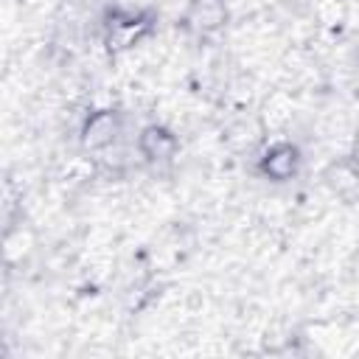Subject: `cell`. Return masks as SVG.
Instances as JSON below:
<instances>
[{"mask_svg": "<svg viewBox=\"0 0 359 359\" xmlns=\"http://www.w3.org/2000/svg\"><path fill=\"white\" fill-rule=\"evenodd\" d=\"M118 137V115L112 109H101L87 118L81 129V140L87 149H104Z\"/></svg>", "mask_w": 359, "mask_h": 359, "instance_id": "1", "label": "cell"}, {"mask_svg": "<svg viewBox=\"0 0 359 359\" xmlns=\"http://www.w3.org/2000/svg\"><path fill=\"white\" fill-rule=\"evenodd\" d=\"M140 151H143V157H149V160H171L174 151H177V140H174V135H171L168 129H163V126H149V129H143V135H140Z\"/></svg>", "mask_w": 359, "mask_h": 359, "instance_id": "2", "label": "cell"}, {"mask_svg": "<svg viewBox=\"0 0 359 359\" xmlns=\"http://www.w3.org/2000/svg\"><path fill=\"white\" fill-rule=\"evenodd\" d=\"M294 165H297V151L292 146H286V143L272 146L269 154H266V160H264V171L269 177H275V180L292 177L294 174Z\"/></svg>", "mask_w": 359, "mask_h": 359, "instance_id": "3", "label": "cell"}, {"mask_svg": "<svg viewBox=\"0 0 359 359\" xmlns=\"http://www.w3.org/2000/svg\"><path fill=\"white\" fill-rule=\"evenodd\" d=\"M188 17L196 22V28L210 31V28H219L224 22V8L219 0H194Z\"/></svg>", "mask_w": 359, "mask_h": 359, "instance_id": "4", "label": "cell"}, {"mask_svg": "<svg viewBox=\"0 0 359 359\" xmlns=\"http://www.w3.org/2000/svg\"><path fill=\"white\" fill-rule=\"evenodd\" d=\"M353 160L359 163V137H356V149H353Z\"/></svg>", "mask_w": 359, "mask_h": 359, "instance_id": "5", "label": "cell"}]
</instances>
